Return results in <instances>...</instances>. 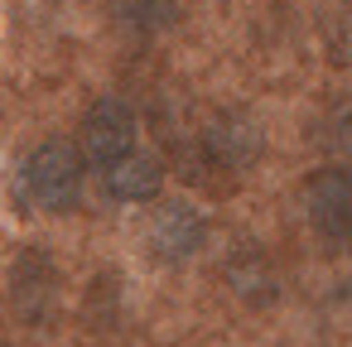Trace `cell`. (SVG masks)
Returning <instances> with one entry per match:
<instances>
[{"instance_id":"cell-1","label":"cell","mask_w":352,"mask_h":347,"mask_svg":"<svg viewBox=\"0 0 352 347\" xmlns=\"http://www.w3.org/2000/svg\"><path fill=\"white\" fill-rule=\"evenodd\" d=\"M82 145H68V140H44L25 155V169H20V188L30 198V208L39 212H73L82 203Z\"/></svg>"},{"instance_id":"cell-2","label":"cell","mask_w":352,"mask_h":347,"mask_svg":"<svg viewBox=\"0 0 352 347\" xmlns=\"http://www.w3.org/2000/svg\"><path fill=\"white\" fill-rule=\"evenodd\" d=\"M10 309L25 328H49L63 309V275L49 251H20L10 260Z\"/></svg>"},{"instance_id":"cell-3","label":"cell","mask_w":352,"mask_h":347,"mask_svg":"<svg viewBox=\"0 0 352 347\" xmlns=\"http://www.w3.org/2000/svg\"><path fill=\"white\" fill-rule=\"evenodd\" d=\"M304 217L323 246H352V164H323L304 179Z\"/></svg>"},{"instance_id":"cell-4","label":"cell","mask_w":352,"mask_h":347,"mask_svg":"<svg viewBox=\"0 0 352 347\" xmlns=\"http://www.w3.org/2000/svg\"><path fill=\"white\" fill-rule=\"evenodd\" d=\"M135 140H140V121H135L126 97H97L87 107V116H82V155H87V164L111 169V164L135 155Z\"/></svg>"},{"instance_id":"cell-5","label":"cell","mask_w":352,"mask_h":347,"mask_svg":"<svg viewBox=\"0 0 352 347\" xmlns=\"http://www.w3.org/2000/svg\"><path fill=\"white\" fill-rule=\"evenodd\" d=\"M212 236V222L198 203L188 198H169L155 208V222H150V256L164 260V265H184L193 260Z\"/></svg>"},{"instance_id":"cell-6","label":"cell","mask_w":352,"mask_h":347,"mask_svg":"<svg viewBox=\"0 0 352 347\" xmlns=\"http://www.w3.org/2000/svg\"><path fill=\"white\" fill-rule=\"evenodd\" d=\"M261 145H265V135H261V126L246 111H217L203 126V155L217 169H232V174L251 169L261 159Z\"/></svg>"},{"instance_id":"cell-7","label":"cell","mask_w":352,"mask_h":347,"mask_svg":"<svg viewBox=\"0 0 352 347\" xmlns=\"http://www.w3.org/2000/svg\"><path fill=\"white\" fill-rule=\"evenodd\" d=\"M160 188H164V164L145 150H135L131 159L102 169V193L111 203H155Z\"/></svg>"},{"instance_id":"cell-8","label":"cell","mask_w":352,"mask_h":347,"mask_svg":"<svg viewBox=\"0 0 352 347\" xmlns=\"http://www.w3.org/2000/svg\"><path fill=\"white\" fill-rule=\"evenodd\" d=\"M222 270H227V284H232L241 299H251V304H265V299L275 294V270H270V260H265L256 246L232 251Z\"/></svg>"},{"instance_id":"cell-9","label":"cell","mask_w":352,"mask_h":347,"mask_svg":"<svg viewBox=\"0 0 352 347\" xmlns=\"http://www.w3.org/2000/svg\"><path fill=\"white\" fill-rule=\"evenodd\" d=\"M116 20L140 39H155L184 20V0H116Z\"/></svg>"},{"instance_id":"cell-10","label":"cell","mask_w":352,"mask_h":347,"mask_svg":"<svg viewBox=\"0 0 352 347\" xmlns=\"http://www.w3.org/2000/svg\"><path fill=\"white\" fill-rule=\"evenodd\" d=\"M333 150L352 159V107H347V111H338V121H333Z\"/></svg>"}]
</instances>
